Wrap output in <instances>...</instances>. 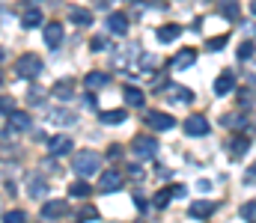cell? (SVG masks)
<instances>
[{
  "mask_svg": "<svg viewBox=\"0 0 256 223\" xmlns=\"http://www.w3.org/2000/svg\"><path fill=\"white\" fill-rule=\"evenodd\" d=\"M131 152H134V158H140V161H152V158L158 155V140H155L152 134H137V137L131 140Z\"/></svg>",
  "mask_w": 256,
  "mask_h": 223,
  "instance_id": "2",
  "label": "cell"
},
{
  "mask_svg": "<svg viewBox=\"0 0 256 223\" xmlns=\"http://www.w3.org/2000/svg\"><path fill=\"white\" fill-rule=\"evenodd\" d=\"M158 63H161V60H158V57H152V54H143V57H140V69H143V72L158 69Z\"/></svg>",
  "mask_w": 256,
  "mask_h": 223,
  "instance_id": "31",
  "label": "cell"
},
{
  "mask_svg": "<svg viewBox=\"0 0 256 223\" xmlns=\"http://www.w3.org/2000/svg\"><path fill=\"white\" fill-rule=\"evenodd\" d=\"M250 12H254V15H256V0H254V3H250Z\"/></svg>",
  "mask_w": 256,
  "mask_h": 223,
  "instance_id": "44",
  "label": "cell"
},
{
  "mask_svg": "<svg viewBox=\"0 0 256 223\" xmlns=\"http://www.w3.org/2000/svg\"><path fill=\"white\" fill-rule=\"evenodd\" d=\"M104 27H108L114 36H126L128 33V15L126 12H110V15L104 18Z\"/></svg>",
  "mask_w": 256,
  "mask_h": 223,
  "instance_id": "6",
  "label": "cell"
},
{
  "mask_svg": "<svg viewBox=\"0 0 256 223\" xmlns=\"http://www.w3.org/2000/svg\"><path fill=\"white\" fill-rule=\"evenodd\" d=\"M51 122H57V125H68V122H74V113H51Z\"/></svg>",
  "mask_w": 256,
  "mask_h": 223,
  "instance_id": "36",
  "label": "cell"
},
{
  "mask_svg": "<svg viewBox=\"0 0 256 223\" xmlns=\"http://www.w3.org/2000/svg\"><path fill=\"white\" fill-rule=\"evenodd\" d=\"M126 119H128V110H104V113H98V122L102 125H120Z\"/></svg>",
  "mask_w": 256,
  "mask_h": 223,
  "instance_id": "19",
  "label": "cell"
},
{
  "mask_svg": "<svg viewBox=\"0 0 256 223\" xmlns=\"http://www.w3.org/2000/svg\"><path fill=\"white\" fill-rule=\"evenodd\" d=\"M134 54H137V45H122V48H120V51L114 54V63H116V66L122 69V66L128 63V57H134Z\"/></svg>",
  "mask_w": 256,
  "mask_h": 223,
  "instance_id": "24",
  "label": "cell"
},
{
  "mask_svg": "<svg viewBox=\"0 0 256 223\" xmlns=\"http://www.w3.org/2000/svg\"><path fill=\"white\" fill-rule=\"evenodd\" d=\"M120 188H122V176L116 170H108L102 176V182H98V191H104V194H116Z\"/></svg>",
  "mask_w": 256,
  "mask_h": 223,
  "instance_id": "9",
  "label": "cell"
},
{
  "mask_svg": "<svg viewBox=\"0 0 256 223\" xmlns=\"http://www.w3.org/2000/svg\"><path fill=\"white\" fill-rule=\"evenodd\" d=\"M134 206H137V209H140V212H146V209H149V206H146V200H143V197H140V194H137V197H134Z\"/></svg>",
  "mask_w": 256,
  "mask_h": 223,
  "instance_id": "41",
  "label": "cell"
},
{
  "mask_svg": "<svg viewBox=\"0 0 256 223\" xmlns=\"http://www.w3.org/2000/svg\"><path fill=\"white\" fill-rule=\"evenodd\" d=\"M104 45H108V42H104L102 36H98V39H92V51H104Z\"/></svg>",
  "mask_w": 256,
  "mask_h": 223,
  "instance_id": "40",
  "label": "cell"
},
{
  "mask_svg": "<svg viewBox=\"0 0 256 223\" xmlns=\"http://www.w3.org/2000/svg\"><path fill=\"white\" fill-rule=\"evenodd\" d=\"M30 3H39V0H30Z\"/></svg>",
  "mask_w": 256,
  "mask_h": 223,
  "instance_id": "45",
  "label": "cell"
},
{
  "mask_svg": "<svg viewBox=\"0 0 256 223\" xmlns=\"http://www.w3.org/2000/svg\"><path fill=\"white\" fill-rule=\"evenodd\" d=\"M3 223H27V215L24 212H6L3 215Z\"/></svg>",
  "mask_w": 256,
  "mask_h": 223,
  "instance_id": "33",
  "label": "cell"
},
{
  "mask_svg": "<svg viewBox=\"0 0 256 223\" xmlns=\"http://www.w3.org/2000/svg\"><path fill=\"white\" fill-rule=\"evenodd\" d=\"M63 215H66V203H60V200H51V203L42 206V218H48V221H57Z\"/></svg>",
  "mask_w": 256,
  "mask_h": 223,
  "instance_id": "16",
  "label": "cell"
},
{
  "mask_svg": "<svg viewBox=\"0 0 256 223\" xmlns=\"http://www.w3.org/2000/svg\"><path fill=\"white\" fill-rule=\"evenodd\" d=\"M248 119H250V116H248V110H244V107H238V110L226 113L220 122H224V128H244V125H248Z\"/></svg>",
  "mask_w": 256,
  "mask_h": 223,
  "instance_id": "12",
  "label": "cell"
},
{
  "mask_svg": "<svg viewBox=\"0 0 256 223\" xmlns=\"http://www.w3.org/2000/svg\"><path fill=\"white\" fill-rule=\"evenodd\" d=\"M45 45H48L51 51H57V48L63 45V24H60V21L45 24Z\"/></svg>",
  "mask_w": 256,
  "mask_h": 223,
  "instance_id": "8",
  "label": "cell"
},
{
  "mask_svg": "<svg viewBox=\"0 0 256 223\" xmlns=\"http://www.w3.org/2000/svg\"><path fill=\"white\" fill-rule=\"evenodd\" d=\"M170 98H173V101H182V104H191V101H194V92H191V89H176Z\"/></svg>",
  "mask_w": 256,
  "mask_h": 223,
  "instance_id": "32",
  "label": "cell"
},
{
  "mask_svg": "<svg viewBox=\"0 0 256 223\" xmlns=\"http://www.w3.org/2000/svg\"><path fill=\"white\" fill-rule=\"evenodd\" d=\"M21 24H24L27 30H33V27H39V24H42V12H39L36 6H30V9H27V12L21 15Z\"/></svg>",
  "mask_w": 256,
  "mask_h": 223,
  "instance_id": "22",
  "label": "cell"
},
{
  "mask_svg": "<svg viewBox=\"0 0 256 223\" xmlns=\"http://www.w3.org/2000/svg\"><path fill=\"white\" fill-rule=\"evenodd\" d=\"M254 54H256V45H254V42H242V45H238V60H242V63H248Z\"/></svg>",
  "mask_w": 256,
  "mask_h": 223,
  "instance_id": "29",
  "label": "cell"
},
{
  "mask_svg": "<svg viewBox=\"0 0 256 223\" xmlns=\"http://www.w3.org/2000/svg\"><path fill=\"white\" fill-rule=\"evenodd\" d=\"M39 72H42V60H39L36 54H24V57L15 63V74L24 77V80H36Z\"/></svg>",
  "mask_w": 256,
  "mask_h": 223,
  "instance_id": "3",
  "label": "cell"
},
{
  "mask_svg": "<svg viewBox=\"0 0 256 223\" xmlns=\"http://www.w3.org/2000/svg\"><path fill=\"white\" fill-rule=\"evenodd\" d=\"M146 122H149V128H155V131H170V128H176V119H173L170 113H161V110L146 113Z\"/></svg>",
  "mask_w": 256,
  "mask_h": 223,
  "instance_id": "5",
  "label": "cell"
},
{
  "mask_svg": "<svg viewBox=\"0 0 256 223\" xmlns=\"http://www.w3.org/2000/svg\"><path fill=\"white\" fill-rule=\"evenodd\" d=\"M226 149H230V155H232V158H242V155L250 149V137H232V140L226 143Z\"/></svg>",
  "mask_w": 256,
  "mask_h": 223,
  "instance_id": "20",
  "label": "cell"
},
{
  "mask_svg": "<svg viewBox=\"0 0 256 223\" xmlns=\"http://www.w3.org/2000/svg\"><path fill=\"white\" fill-rule=\"evenodd\" d=\"M48 149H51V155H66V152H72V137H66V134L51 137L48 140Z\"/></svg>",
  "mask_w": 256,
  "mask_h": 223,
  "instance_id": "18",
  "label": "cell"
},
{
  "mask_svg": "<svg viewBox=\"0 0 256 223\" xmlns=\"http://www.w3.org/2000/svg\"><path fill=\"white\" fill-rule=\"evenodd\" d=\"M214 212H218V203H212V200H196V203H191V209H188V215L196 218V221H206Z\"/></svg>",
  "mask_w": 256,
  "mask_h": 223,
  "instance_id": "7",
  "label": "cell"
},
{
  "mask_svg": "<svg viewBox=\"0 0 256 223\" xmlns=\"http://www.w3.org/2000/svg\"><path fill=\"white\" fill-rule=\"evenodd\" d=\"M68 18H72V24H84V27L92 24V15H90L86 9H80V6H72V9H68Z\"/></svg>",
  "mask_w": 256,
  "mask_h": 223,
  "instance_id": "21",
  "label": "cell"
},
{
  "mask_svg": "<svg viewBox=\"0 0 256 223\" xmlns=\"http://www.w3.org/2000/svg\"><path fill=\"white\" fill-rule=\"evenodd\" d=\"M68 194H72V197H90V194H92V188H90L86 182H72Z\"/></svg>",
  "mask_w": 256,
  "mask_h": 223,
  "instance_id": "27",
  "label": "cell"
},
{
  "mask_svg": "<svg viewBox=\"0 0 256 223\" xmlns=\"http://www.w3.org/2000/svg\"><path fill=\"white\" fill-rule=\"evenodd\" d=\"M208 188H212V182H206V179H202V182H196V191H200V194H206Z\"/></svg>",
  "mask_w": 256,
  "mask_h": 223,
  "instance_id": "42",
  "label": "cell"
},
{
  "mask_svg": "<svg viewBox=\"0 0 256 223\" xmlns=\"http://www.w3.org/2000/svg\"><path fill=\"white\" fill-rule=\"evenodd\" d=\"M182 128H185V134H188V137H206V134H208V119H206V116H200V113H191V116L185 119V125H182Z\"/></svg>",
  "mask_w": 256,
  "mask_h": 223,
  "instance_id": "4",
  "label": "cell"
},
{
  "mask_svg": "<svg viewBox=\"0 0 256 223\" xmlns=\"http://www.w3.org/2000/svg\"><path fill=\"white\" fill-rule=\"evenodd\" d=\"M244 33H248V36H256V24H254V21H248V24H244Z\"/></svg>",
  "mask_w": 256,
  "mask_h": 223,
  "instance_id": "43",
  "label": "cell"
},
{
  "mask_svg": "<svg viewBox=\"0 0 256 223\" xmlns=\"http://www.w3.org/2000/svg\"><path fill=\"white\" fill-rule=\"evenodd\" d=\"M90 221H98V212H96L92 206H84V209L78 212V223H90Z\"/></svg>",
  "mask_w": 256,
  "mask_h": 223,
  "instance_id": "30",
  "label": "cell"
},
{
  "mask_svg": "<svg viewBox=\"0 0 256 223\" xmlns=\"http://www.w3.org/2000/svg\"><path fill=\"white\" fill-rule=\"evenodd\" d=\"M27 194H30L33 200H42V197L48 194V182H45V179H39V176H30V185H27Z\"/></svg>",
  "mask_w": 256,
  "mask_h": 223,
  "instance_id": "17",
  "label": "cell"
},
{
  "mask_svg": "<svg viewBox=\"0 0 256 223\" xmlns=\"http://www.w3.org/2000/svg\"><path fill=\"white\" fill-rule=\"evenodd\" d=\"M54 95H57V98H72V95H74V89H72V80H63V83H54Z\"/></svg>",
  "mask_w": 256,
  "mask_h": 223,
  "instance_id": "26",
  "label": "cell"
},
{
  "mask_svg": "<svg viewBox=\"0 0 256 223\" xmlns=\"http://www.w3.org/2000/svg\"><path fill=\"white\" fill-rule=\"evenodd\" d=\"M224 45H226V36H214V39H208V45H206V48H208V51H220Z\"/></svg>",
  "mask_w": 256,
  "mask_h": 223,
  "instance_id": "37",
  "label": "cell"
},
{
  "mask_svg": "<svg viewBox=\"0 0 256 223\" xmlns=\"http://www.w3.org/2000/svg\"><path fill=\"white\" fill-rule=\"evenodd\" d=\"M30 125H33L30 113H24V110H12L9 113V128L12 131H30Z\"/></svg>",
  "mask_w": 256,
  "mask_h": 223,
  "instance_id": "11",
  "label": "cell"
},
{
  "mask_svg": "<svg viewBox=\"0 0 256 223\" xmlns=\"http://www.w3.org/2000/svg\"><path fill=\"white\" fill-rule=\"evenodd\" d=\"M232 89H236V74L232 72H224L214 80V95H230Z\"/></svg>",
  "mask_w": 256,
  "mask_h": 223,
  "instance_id": "14",
  "label": "cell"
},
{
  "mask_svg": "<svg viewBox=\"0 0 256 223\" xmlns=\"http://www.w3.org/2000/svg\"><path fill=\"white\" fill-rule=\"evenodd\" d=\"M194 60H196V51H194V48H182V51L170 60V66H173V69H191Z\"/></svg>",
  "mask_w": 256,
  "mask_h": 223,
  "instance_id": "13",
  "label": "cell"
},
{
  "mask_svg": "<svg viewBox=\"0 0 256 223\" xmlns=\"http://www.w3.org/2000/svg\"><path fill=\"white\" fill-rule=\"evenodd\" d=\"M122 95H126V101L131 104V107H143V101H146V98H143V92H140L137 86H126V92H122Z\"/></svg>",
  "mask_w": 256,
  "mask_h": 223,
  "instance_id": "25",
  "label": "cell"
},
{
  "mask_svg": "<svg viewBox=\"0 0 256 223\" xmlns=\"http://www.w3.org/2000/svg\"><path fill=\"white\" fill-rule=\"evenodd\" d=\"M254 98H256L254 89H248V86H244V89H238V101H242V107H244V104H254Z\"/></svg>",
  "mask_w": 256,
  "mask_h": 223,
  "instance_id": "35",
  "label": "cell"
},
{
  "mask_svg": "<svg viewBox=\"0 0 256 223\" xmlns=\"http://www.w3.org/2000/svg\"><path fill=\"white\" fill-rule=\"evenodd\" d=\"M242 218L256 223V203H244V206H242Z\"/></svg>",
  "mask_w": 256,
  "mask_h": 223,
  "instance_id": "34",
  "label": "cell"
},
{
  "mask_svg": "<svg viewBox=\"0 0 256 223\" xmlns=\"http://www.w3.org/2000/svg\"><path fill=\"white\" fill-rule=\"evenodd\" d=\"M98 167H102V158H98L96 152H78V155L72 158V170H74L80 179L96 176V173H98Z\"/></svg>",
  "mask_w": 256,
  "mask_h": 223,
  "instance_id": "1",
  "label": "cell"
},
{
  "mask_svg": "<svg viewBox=\"0 0 256 223\" xmlns=\"http://www.w3.org/2000/svg\"><path fill=\"white\" fill-rule=\"evenodd\" d=\"M170 191H173V197H179V200L188 194V191H185V185H170Z\"/></svg>",
  "mask_w": 256,
  "mask_h": 223,
  "instance_id": "39",
  "label": "cell"
},
{
  "mask_svg": "<svg viewBox=\"0 0 256 223\" xmlns=\"http://www.w3.org/2000/svg\"><path fill=\"white\" fill-rule=\"evenodd\" d=\"M218 6H220L224 18H230V21H238V0H218Z\"/></svg>",
  "mask_w": 256,
  "mask_h": 223,
  "instance_id": "23",
  "label": "cell"
},
{
  "mask_svg": "<svg viewBox=\"0 0 256 223\" xmlns=\"http://www.w3.org/2000/svg\"><path fill=\"white\" fill-rule=\"evenodd\" d=\"M108 83H110V74L108 72H90L84 77V86L86 89H104Z\"/></svg>",
  "mask_w": 256,
  "mask_h": 223,
  "instance_id": "15",
  "label": "cell"
},
{
  "mask_svg": "<svg viewBox=\"0 0 256 223\" xmlns=\"http://www.w3.org/2000/svg\"><path fill=\"white\" fill-rule=\"evenodd\" d=\"M244 185H256V164L248 170V173H244Z\"/></svg>",
  "mask_w": 256,
  "mask_h": 223,
  "instance_id": "38",
  "label": "cell"
},
{
  "mask_svg": "<svg viewBox=\"0 0 256 223\" xmlns=\"http://www.w3.org/2000/svg\"><path fill=\"white\" fill-rule=\"evenodd\" d=\"M179 36H182V27H179V24H164V27H158V30H155V39H158V42H164V45L176 42Z\"/></svg>",
  "mask_w": 256,
  "mask_h": 223,
  "instance_id": "10",
  "label": "cell"
},
{
  "mask_svg": "<svg viewBox=\"0 0 256 223\" xmlns=\"http://www.w3.org/2000/svg\"><path fill=\"white\" fill-rule=\"evenodd\" d=\"M170 200H173V191L167 188V191H158V194H155L152 206H155V209H167V203H170Z\"/></svg>",
  "mask_w": 256,
  "mask_h": 223,
  "instance_id": "28",
  "label": "cell"
}]
</instances>
